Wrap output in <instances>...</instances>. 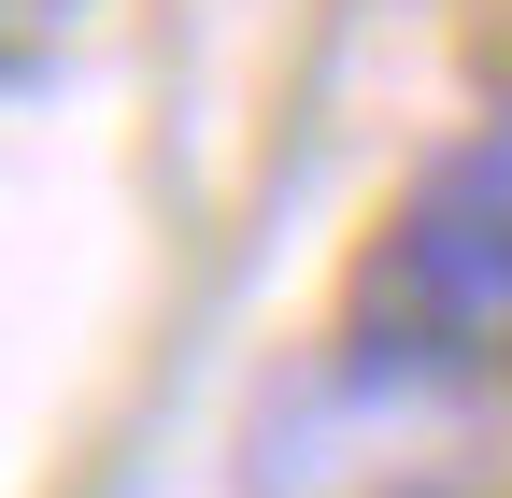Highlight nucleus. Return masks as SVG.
Here are the masks:
<instances>
[{
	"mask_svg": "<svg viewBox=\"0 0 512 498\" xmlns=\"http://www.w3.org/2000/svg\"><path fill=\"white\" fill-rule=\"evenodd\" d=\"M484 484H498L484 385L384 356L356 328L242 413V498H484Z\"/></svg>",
	"mask_w": 512,
	"mask_h": 498,
	"instance_id": "obj_1",
	"label": "nucleus"
},
{
	"mask_svg": "<svg viewBox=\"0 0 512 498\" xmlns=\"http://www.w3.org/2000/svg\"><path fill=\"white\" fill-rule=\"evenodd\" d=\"M356 342L427 356V370H512V86L441 129L427 171L384 200L370 271H356Z\"/></svg>",
	"mask_w": 512,
	"mask_h": 498,
	"instance_id": "obj_2",
	"label": "nucleus"
},
{
	"mask_svg": "<svg viewBox=\"0 0 512 498\" xmlns=\"http://www.w3.org/2000/svg\"><path fill=\"white\" fill-rule=\"evenodd\" d=\"M72 15H86V0H0V57L43 43V29H72Z\"/></svg>",
	"mask_w": 512,
	"mask_h": 498,
	"instance_id": "obj_3",
	"label": "nucleus"
}]
</instances>
